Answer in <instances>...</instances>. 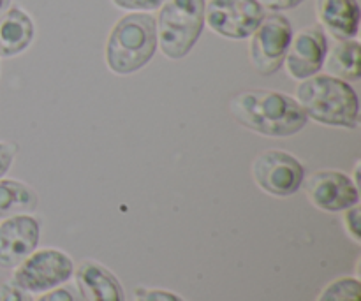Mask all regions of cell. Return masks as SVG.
<instances>
[{"mask_svg":"<svg viewBox=\"0 0 361 301\" xmlns=\"http://www.w3.org/2000/svg\"><path fill=\"white\" fill-rule=\"evenodd\" d=\"M41 226L27 214L13 215L0 224V266L16 268L39 245Z\"/></svg>","mask_w":361,"mask_h":301,"instance_id":"obj_11","label":"cell"},{"mask_svg":"<svg viewBox=\"0 0 361 301\" xmlns=\"http://www.w3.org/2000/svg\"><path fill=\"white\" fill-rule=\"evenodd\" d=\"M317 25L324 34H330L337 41L356 39L360 32V4L358 0H316Z\"/></svg>","mask_w":361,"mask_h":301,"instance_id":"obj_12","label":"cell"},{"mask_svg":"<svg viewBox=\"0 0 361 301\" xmlns=\"http://www.w3.org/2000/svg\"><path fill=\"white\" fill-rule=\"evenodd\" d=\"M74 278L83 301H126V293L118 278L101 263L83 261Z\"/></svg>","mask_w":361,"mask_h":301,"instance_id":"obj_13","label":"cell"},{"mask_svg":"<svg viewBox=\"0 0 361 301\" xmlns=\"http://www.w3.org/2000/svg\"><path fill=\"white\" fill-rule=\"evenodd\" d=\"M11 4H13V0H0V16H2L7 9H9Z\"/></svg>","mask_w":361,"mask_h":301,"instance_id":"obj_25","label":"cell"},{"mask_svg":"<svg viewBox=\"0 0 361 301\" xmlns=\"http://www.w3.org/2000/svg\"><path fill=\"white\" fill-rule=\"evenodd\" d=\"M323 69L330 76L344 80L348 83L361 78V44L358 39L337 41L328 48Z\"/></svg>","mask_w":361,"mask_h":301,"instance_id":"obj_15","label":"cell"},{"mask_svg":"<svg viewBox=\"0 0 361 301\" xmlns=\"http://www.w3.org/2000/svg\"><path fill=\"white\" fill-rule=\"evenodd\" d=\"M295 99L307 118L321 125L348 130L360 127V99L348 81L330 74H316L300 81Z\"/></svg>","mask_w":361,"mask_h":301,"instance_id":"obj_2","label":"cell"},{"mask_svg":"<svg viewBox=\"0 0 361 301\" xmlns=\"http://www.w3.org/2000/svg\"><path fill=\"white\" fill-rule=\"evenodd\" d=\"M229 113L236 123L267 137H291L309 122L295 97L264 88L236 94L229 101Z\"/></svg>","mask_w":361,"mask_h":301,"instance_id":"obj_1","label":"cell"},{"mask_svg":"<svg viewBox=\"0 0 361 301\" xmlns=\"http://www.w3.org/2000/svg\"><path fill=\"white\" fill-rule=\"evenodd\" d=\"M157 51V28L152 13H127L113 25L104 48L108 69L129 76L150 63Z\"/></svg>","mask_w":361,"mask_h":301,"instance_id":"obj_3","label":"cell"},{"mask_svg":"<svg viewBox=\"0 0 361 301\" xmlns=\"http://www.w3.org/2000/svg\"><path fill=\"white\" fill-rule=\"evenodd\" d=\"M328 48V37L319 25L300 28L298 32H293L282 67H286L288 76L296 81L316 76L323 69Z\"/></svg>","mask_w":361,"mask_h":301,"instance_id":"obj_10","label":"cell"},{"mask_svg":"<svg viewBox=\"0 0 361 301\" xmlns=\"http://www.w3.org/2000/svg\"><path fill=\"white\" fill-rule=\"evenodd\" d=\"M164 0H111L116 9L127 11V13H152L159 9Z\"/></svg>","mask_w":361,"mask_h":301,"instance_id":"obj_18","label":"cell"},{"mask_svg":"<svg viewBox=\"0 0 361 301\" xmlns=\"http://www.w3.org/2000/svg\"><path fill=\"white\" fill-rule=\"evenodd\" d=\"M317 301H361V284L355 277H341L330 282Z\"/></svg>","mask_w":361,"mask_h":301,"instance_id":"obj_17","label":"cell"},{"mask_svg":"<svg viewBox=\"0 0 361 301\" xmlns=\"http://www.w3.org/2000/svg\"><path fill=\"white\" fill-rule=\"evenodd\" d=\"M267 11L257 0H208L204 4V27L215 35L243 41L259 27Z\"/></svg>","mask_w":361,"mask_h":301,"instance_id":"obj_8","label":"cell"},{"mask_svg":"<svg viewBox=\"0 0 361 301\" xmlns=\"http://www.w3.org/2000/svg\"><path fill=\"white\" fill-rule=\"evenodd\" d=\"M257 2L261 4V7L264 11H270V13H284V11L296 9L305 0H257Z\"/></svg>","mask_w":361,"mask_h":301,"instance_id":"obj_24","label":"cell"},{"mask_svg":"<svg viewBox=\"0 0 361 301\" xmlns=\"http://www.w3.org/2000/svg\"><path fill=\"white\" fill-rule=\"evenodd\" d=\"M39 197L30 185L13 178H0V217L30 214Z\"/></svg>","mask_w":361,"mask_h":301,"instance_id":"obj_16","label":"cell"},{"mask_svg":"<svg viewBox=\"0 0 361 301\" xmlns=\"http://www.w3.org/2000/svg\"><path fill=\"white\" fill-rule=\"evenodd\" d=\"M35 37V23L30 14L11 6L0 16V56L13 59L30 48Z\"/></svg>","mask_w":361,"mask_h":301,"instance_id":"obj_14","label":"cell"},{"mask_svg":"<svg viewBox=\"0 0 361 301\" xmlns=\"http://www.w3.org/2000/svg\"><path fill=\"white\" fill-rule=\"evenodd\" d=\"M73 274L74 264L66 252L42 249L18 264L11 282L27 293H46L66 284Z\"/></svg>","mask_w":361,"mask_h":301,"instance_id":"obj_7","label":"cell"},{"mask_svg":"<svg viewBox=\"0 0 361 301\" xmlns=\"http://www.w3.org/2000/svg\"><path fill=\"white\" fill-rule=\"evenodd\" d=\"M0 301H32V296L13 282H4L0 284Z\"/></svg>","mask_w":361,"mask_h":301,"instance_id":"obj_23","label":"cell"},{"mask_svg":"<svg viewBox=\"0 0 361 301\" xmlns=\"http://www.w3.org/2000/svg\"><path fill=\"white\" fill-rule=\"evenodd\" d=\"M252 178L263 192L275 197H288L298 192L305 180V168L286 150H264L252 162Z\"/></svg>","mask_w":361,"mask_h":301,"instance_id":"obj_6","label":"cell"},{"mask_svg":"<svg viewBox=\"0 0 361 301\" xmlns=\"http://www.w3.org/2000/svg\"><path fill=\"white\" fill-rule=\"evenodd\" d=\"M293 37V25L282 13L264 14L249 42V59L256 73L271 76L282 67Z\"/></svg>","mask_w":361,"mask_h":301,"instance_id":"obj_5","label":"cell"},{"mask_svg":"<svg viewBox=\"0 0 361 301\" xmlns=\"http://www.w3.org/2000/svg\"><path fill=\"white\" fill-rule=\"evenodd\" d=\"M360 215H361L360 204H356V207L348 208V210H345V215H344L345 231H348V235L351 236V238L355 240L356 243L361 242V222H360Z\"/></svg>","mask_w":361,"mask_h":301,"instance_id":"obj_20","label":"cell"},{"mask_svg":"<svg viewBox=\"0 0 361 301\" xmlns=\"http://www.w3.org/2000/svg\"><path fill=\"white\" fill-rule=\"evenodd\" d=\"M18 155V145L11 143V141H0V178L9 173L13 168L14 159Z\"/></svg>","mask_w":361,"mask_h":301,"instance_id":"obj_21","label":"cell"},{"mask_svg":"<svg viewBox=\"0 0 361 301\" xmlns=\"http://www.w3.org/2000/svg\"><path fill=\"white\" fill-rule=\"evenodd\" d=\"M136 301H185L182 296L164 289H140Z\"/></svg>","mask_w":361,"mask_h":301,"instance_id":"obj_22","label":"cell"},{"mask_svg":"<svg viewBox=\"0 0 361 301\" xmlns=\"http://www.w3.org/2000/svg\"><path fill=\"white\" fill-rule=\"evenodd\" d=\"M207 0H164L155 16L157 49L169 60H182L204 30Z\"/></svg>","mask_w":361,"mask_h":301,"instance_id":"obj_4","label":"cell"},{"mask_svg":"<svg viewBox=\"0 0 361 301\" xmlns=\"http://www.w3.org/2000/svg\"><path fill=\"white\" fill-rule=\"evenodd\" d=\"M37 301H83V298L73 285H62V288L59 285L51 291H46Z\"/></svg>","mask_w":361,"mask_h":301,"instance_id":"obj_19","label":"cell"},{"mask_svg":"<svg viewBox=\"0 0 361 301\" xmlns=\"http://www.w3.org/2000/svg\"><path fill=\"white\" fill-rule=\"evenodd\" d=\"M310 203L323 211H345L360 204L355 180L338 169H319L303 180Z\"/></svg>","mask_w":361,"mask_h":301,"instance_id":"obj_9","label":"cell"}]
</instances>
